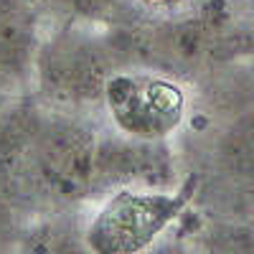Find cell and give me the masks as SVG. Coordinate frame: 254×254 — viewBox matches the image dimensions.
Returning a JSON list of instances; mask_svg holds the SVG:
<instances>
[{
	"label": "cell",
	"instance_id": "cell-11",
	"mask_svg": "<svg viewBox=\"0 0 254 254\" xmlns=\"http://www.w3.org/2000/svg\"><path fill=\"white\" fill-rule=\"evenodd\" d=\"M5 99H8L5 94H0V107H3V102H5Z\"/></svg>",
	"mask_w": 254,
	"mask_h": 254
},
{
	"label": "cell",
	"instance_id": "cell-1",
	"mask_svg": "<svg viewBox=\"0 0 254 254\" xmlns=\"http://www.w3.org/2000/svg\"><path fill=\"white\" fill-rule=\"evenodd\" d=\"M97 135V117L46 107L31 94L3 102L0 193L20 221L74 214L99 201Z\"/></svg>",
	"mask_w": 254,
	"mask_h": 254
},
{
	"label": "cell",
	"instance_id": "cell-6",
	"mask_svg": "<svg viewBox=\"0 0 254 254\" xmlns=\"http://www.w3.org/2000/svg\"><path fill=\"white\" fill-rule=\"evenodd\" d=\"M41 38L44 26L31 0H0V94H31Z\"/></svg>",
	"mask_w": 254,
	"mask_h": 254
},
{
	"label": "cell",
	"instance_id": "cell-3",
	"mask_svg": "<svg viewBox=\"0 0 254 254\" xmlns=\"http://www.w3.org/2000/svg\"><path fill=\"white\" fill-rule=\"evenodd\" d=\"M196 183L173 190L122 188L84 211L81 239L89 254H153L171 226L181 219Z\"/></svg>",
	"mask_w": 254,
	"mask_h": 254
},
{
	"label": "cell",
	"instance_id": "cell-7",
	"mask_svg": "<svg viewBox=\"0 0 254 254\" xmlns=\"http://www.w3.org/2000/svg\"><path fill=\"white\" fill-rule=\"evenodd\" d=\"M41 26L46 20H56V26H87V28H117L142 18L145 13L135 0H49L46 8L38 13Z\"/></svg>",
	"mask_w": 254,
	"mask_h": 254
},
{
	"label": "cell",
	"instance_id": "cell-10",
	"mask_svg": "<svg viewBox=\"0 0 254 254\" xmlns=\"http://www.w3.org/2000/svg\"><path fill=\"white\" fill-rule=\"evenodd\" d=\"M31 3H33V5H36V10L41 13V10L46 8V3H49V0H31Z\"/></svg>",
	"mask_w": 254,
	"mask_h": 254
},
{
	"label": "cell",
	"instance_id": "cell-4",
	"mask_svg": "<svg viewBox=\"0 0 254 254\" xmlns=\"http://www.w3.org/2000/svg\"><path fill=\"white\" fill-rule=\"evenodd\" d=\"M188 115L181 81L153 71L122 69L112 76L99 120L112 130L137 140H171Z\"/></svg>",
	"mask_w": 254,
	"mask_h": 254
},
{
	"label": "cell",
	"instance_id": "cell-9",
	"mask_svg": "<svg viewBox=\"0 0 254 254\" xmlns=\"http://www.w3.org/2000/svg\"><path fill=\"white\" fill-rule=\"evenodd\" d=\"M135 3L145 15L165 18V15H181L190 0H135Z\"/></svg>",
	"mask_w": 254,
	"mask_h": 254
},
{
	"label": "cell",
	"instance_id": "cell-8",
	"mask_svg": "<svg viewBox=\"0 0 254 254\" xmlns=\"http://www.w3.org/2000/svg\"><path fill=\"white\" fill-rule=\"evenodd\" d=\"M20 229H23V221L18 219L13 206L0 193V254H15Z\"/></svg>",
	"mask_w": 254,
	"mask_h": 254
},
{
	"label": "cell",
	"instance_id": "cell-2",
	"mask_svg": "<svg viewBox=\"0 0 254 254\" xmlns=\"http://www.w3.org/2000/svg\"><path fill=\"white\" fill-rule=\"evenodd\" d=\"M120 71L104 31L87 26H54L44 33L33 64L31 97L46 107L97 117L112 76Z\"/></svg>",
	"mask_w": 254,
	"mask_h": 254
},
{
	"label": "cell",
	"instance_id": "cell-5",
	"mask_svg": "<svg viewBox=\"0 0 254 254\" xmlns=\"http://www.w3.org/2000/svg\"><path fill=\"white\" fill-rule=\"evenodd\" d=\"M97 196L122 188L135 190H173L178 188V171L168 140L127 137L99 120L97 155H94Z\"/></svg>",
	"mask_w": 254,
	"mask_h": 254
}]
</instances>
